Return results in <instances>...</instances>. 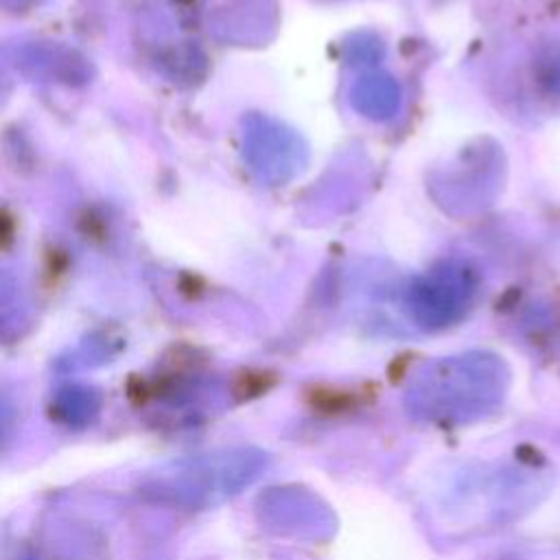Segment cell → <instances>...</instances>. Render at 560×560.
<instances>
[{
    "mask_svg": "<svg viewBox=\"0 0 560 560\" xmlns=\"http://www.w3.org/2000/svg\"><path fill=\"white\" fill-rule=\"evenodd\" d=\"M508 368L494 354H466L442 365L429 383L422 409L444 422H468L490 413L505 396Z\"/></svg>",
    "mask_w": 560,
    "mask_h": 560,
    "instance_id": "6da1fadb",
    "label": "cell"
}]
</instances>
